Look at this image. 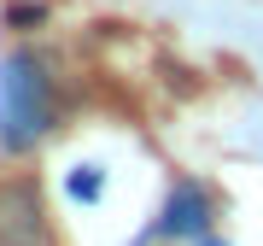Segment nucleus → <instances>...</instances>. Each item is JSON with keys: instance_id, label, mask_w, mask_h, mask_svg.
<instances>
[{"instance_id": "1", "label": "nucleus", "mask_w": 263, "mask_h": 246, "mask_svg": "<svg viewBox=\"0 0 263 246\" xmlns=\"http://www.w3.org/2000/svg\"><path fill=\"white\" fill-rule=\"evenodd\" d=\"M47 123H53L47 71H41V59L12 53L6 65H0V141L18 152V147L35 141V135H47Z\"/></svg>"}, {"instance_id": "4", "label": "nucleus", "mask_w": 263, "mask_h": 246, "mask_svg": "<svg viewBox=\"0 0 263 246\" xmlns=\"http://www.w3.org/2000/svg\"><path fill=\"white\" fill-rule=\"evenodd\" d=\"M70 194H76V199H100V176H94V170H76V176H70Z\"/></svg>"}, {"instance_id": "3", "label": "nucleus", "mask_w": 263, "mask_h": 246, "mask_svg": "<svg viewBox=\"0 0 263 246\" xmlns=\"http://www.w3.org/2000/svg\"><path fill=\"white\" fill-rule=\"evenodd\" d=\"M205 217H211V199L193 188V182H181L176 194H170V205H164V235H199L205 229Z\"/></svg>"}, {"instance_id": "2", "label": "nucleus", "mask_w": 263, "mask_h": 246, "mask_svg": "<svg viewBox=\"0 0 263 246\" xmlns=\"http://www.w3.org/2000/svg\"><path fill=\"white\" fill-rule=\"evenodd\" d=\"M0 246H53L47 235V205L35 182H0Z\"/></svg>"}]
</instances>
